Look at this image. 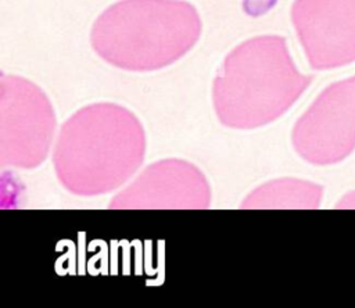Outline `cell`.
Returning <instances> with one entry per match:
<instances>
[{
    "mask_svg": "<svg viewBox=\"0 0 355 308\" xmlns=\"http://www.w3.org/2000/svg\"><path fill=\"white\" fill-rule=\"evenodd\" d=\"M200 33V15L184 0H119L94 22L92 44L112 65L150 71L179 60Z\"/></svg>",
    "mask_w": 355,
    "mask_h": 308,
    "instance_id": "cell-1",
    "label": "cell"
},
{
    "mask_svg": "<svg viewBox=\"0 0 355 308\" xmlns=\"http://www.w3.org/2000/svg\"><path fill=\"white\" fill-rule=\"evenodd\" d=\"M293 142L315 165L343 161L355 150V75L327 86L297 122Z\"/></svg>",
    "mask_w": 355,
    "mask_h": 308,
    "instance_id": "cell-2",
    "label": "cell"
},
{
    "mask_svg": "<svg viewBox=\"0 0 355 308\" xmlns=\"http://www.w3.org/2000/svg\"><path fill=\"white\" fill-rule=\"evenodd\" d=\"M291 21L312 68L355 61V0H295Z\"/></svg>",
    "mask_w": 355,
    "mask_h": 308,
    "instance_id": "cell-3",
    "label": "cell"
}]
</instances>
